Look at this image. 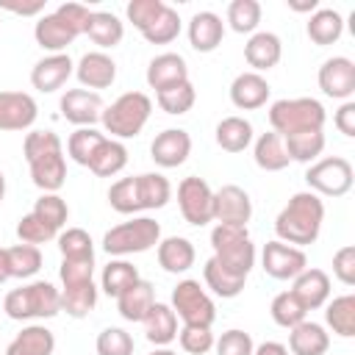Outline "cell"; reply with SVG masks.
<instances>
[{
	"label": "cell",
	"mask_w": 355,
	"mask_h": 355,
	"mask_svg": "<svg viewBox=\"0 0 355 355\" xmlns=\"http://www.w3.org/2000/svg\"><path fill=\"white\" fill-rule=\"evenodd\" d=\"M25 161L31 166L33 186L44 194H58V189L67 180V161L61 139L53 130H31L22 141Z\"/></svg>",
	"instance_id": "obj_1"
},
{
	"label": "cell",
	"mask_w": 355,
	"mask_h": 355,
	"mask_svg": "<svg viewBox=\"0 0 355 355\" xmlns=\"http://www.w3.org/2000/svg\"><path fill=\"white\" fill-rule=\"evenodd\" d=\"M322 222H324L322 197L313 191H297L277 214L275 233H277V241H286V244L302 250L305 244H313L319 239Z\"/></svg>",
	"instance_id": "obj_2"
},
{
	"label": "cell",
	"mask_w": 355,
	"mask_h": 355,
	"mask_svg": "<svg viewBox=\"0 0 355 355\" xmlns=\"http://www.w3.org/2000/svg\"><path fill=\"white\" fill-rule=\"evenodd\" d=\"M3 311L14 322L28 319H53L61 313V288L47 280H33L19 288H11L3 300Z\"/></svg>",
	"instance_id": "obj_3"
},
{
	"label": "cell",
	"mask_w": 355,
	"mask_h": 355,
	"mask_svg": "<svg viewBox=\"0 0 355 355\" xmlns=\"http://www.w3.org/2000/svg\"><path fill=\"white\" fill-rule=\"evenodd\" d=\"M150 114H153V100L144 92H125L111 105L103 108L100 122H103L105 133H111V139L122 141V139L139 136L144 130Z\"/></svg>",
	"instance_id": "obj_4"
},
{
	"label": "cell",
	"mask_w": 355,
	"mask_h": 355,
	"mask_svg": "<svg viewBox=\"0 0 355 355\" xmlns=\"http://www.w3.org/2000/svg\"><path fill=\"white\" fill-rule=\"evenodd\" d=\"M324 105L313 97H286L269 105V125L277 136H291L300 130H324Z\"/></svg>",
	"instance_id": "obj_5"
},
{
	"label": "cell",
	"mask_w": 355,
	"mask_h": 355,
	"mask_svg": "<svg viewBox=\"0 0 355 355\" xmlns=\"http://www.w3.org/2000/svg\"><path fill=\"white\" fill-rule=\"evenodd\" d=\"M211 247H214V261L233 275L247 277L250 269L255 266V244L247 227L241 225H216L211 230Z\"/></svg>",
	"instance_id": "obj_6"
},
{
	"label": "cell",
	"mask_w": 355,
	"mask_h": 355,
	"mask_svg": "<svg viewBox=\"0 0 355 355\" xmlns=\"http://www.w3.org/2000/svg\"><path fill=\"white\" fill-rule=\"evenodd\" d=\"M158 241H161V225L150 216H133L130 222H122L103 236V250L111 258H125V255L147 252Z\"/></svg>",
	"instance_id": "obj_7"
},
{
	"label": "cell",
	"mask_w": 355,
	"mask_h": 355,
	"mask_svg": "<svg viewBox=\"0 0 355 355\" xmlns=\"http://www.w3.org/2000/svg\"><path fill=\"white\" fill-rule=\"evenodd\" d=\"M169 308L183 324H197V327H211L216 319V305L208 297V291L200 286V280H180L172 288V302Z\"/></svg>",
	"instance_id": "obj_8"
},
{
	"label": "cell",
	"mask_w": 355,
	"mask_h": 355,
	"mask_svg": "<svg viewBox=\"0 0 355 355\" xmlns=\"http://www.w3.org/2000/svg\"><path fill=\"white\" fill-rule=\"evenodd\" d=\"M352 164L341 155H330V158H319L313 164H308L305 172V183L308 191L319 194V197H344L352 189Z\"/></svg>",
	"instance_id": "obj_9"
},
{
	"label": "cell",
	"mask_w": 355,
	"mask_h": 355,
	"mask_svg": "<svg viewBox=\"0 0 355 355\" xmlns=\"http://www.w3.org/2000/svg\"><path fill=\"white\" fill-rule=\"evenodd\" d=\"M178 208L183 219L194 227L214 222V189L197 175L183 178L178 183Z\"/></svg>",
	"instance_id": "obj_10"
},
{
	"label": "cell",
	"mask_w": 355,
	"mask_h": 355,
	"mask_svg": "<svg viewBox=\"0 0 355 355\" xmlns=\"http://www.w3.org/2000/svg\"><path fill=\"white\" fill-rule=\"evenodd\" d=\"M261 263H263V272L275 280H294L305 266H308V258L300 247H291L286 241H266L263 244V252H261Z\"/></svg>",
	"instance_id": "obj_11"
},
{
	"label": "cell",
	"mask_w": 355,
	"mask_h": 355,
	"mask_svg": "<svg viewBox=\"0 0 355 355\" xmlns=\"http://www.w3.org/2000/svg\"><path fill=\"white\" fill-rule=\"evenodd\" d=\"M319 89L333 100H349L355 94V61L347 55H333L319 67Z\"/></svg>",
	"instance_id": "obj_12"
},
{
	"label": "cell",
	"mask_w": 355,
	"mask_h": 355,
	"mask_svg": "<svg viewBox=\"0 0 355 355\" xmlns=\"http://www.w3.org/2000/svg\"><path fill=\"white\" fill-rule=\"evenodd\" d=\"M61 116L78 128H94V122H100L103 116V97L97 92L89 89H67L61 94Z\"/></svg>",
	"instance_id": "obj_13"
},
{
	"label": "cell",
	"mask_w": 355,
	"mask_h": 355,
	"mask_svg": "<svg viewBox=\"0 0 355 355\" xmlns=\"http://www.w3.org/2000/svg\"><path fill=\"white\" fill-rule=\"evenodd\" d=\"M252 216V200L241 186H222L214 191V222L216 225H241L247 227Z\"/></svg>",
	"instance_id": "obj_14"
},
{
	"label": "cell",
	"mask_w": 355,
	"mask_h": 355,
	"mask_svg": "<svg viewBox=\"0 0 355 355\" xmlns=\"http://www.w3.org/2000/svg\"><path fill=\"white\" fill-rule=\"evenodd\" d=\"M191 153V136L183 128H166L161 130L153 144H150V158L161 166V169H175L180 166Z\"/></svg>",
	"instance_id": "obj_15"
},
{
	"label": "cell",
	"mask_w": 355,
	"mask_h": 355,
	"mask_svg": "<svg viewBox=\"0 0 355 355\" xmlns=\"http://www.w3.org/2000/svg\"><path fill=\"white\" fill-rule=\"evenodd\" d=\"M39 116V105L28 92H0V130H28Z\"/></svg>",
	"instance_id": "obj_16"
},
{
	"label": "cell",
	"mask_w": 355,
	"mask_h": 355,
	"mask_svg": "<svg viewBox=\"0 0 355 355\" xmlns=\"http://www.w3.org/2000/svg\"><path fill=\"white\" fill-rule=\"evenodd\" d=\"M75 75H78L83 89L100 94V89H108L116 80V64H114V58L108 53L92 50V53L80 55V61L75 64Z\"/></svg>",
	"instance_id": "obj_17"
},
{
	"label": "cell",
	"mask_w": 355,
	"mask_h": 355,
	"mask_svg": "<svg viewBox=\"0 0 355 355\" xmlns=\"http://www.w3.org/2000/svg\"><path fill=\"white\" fill-rule=\"evenodd\" d=\"M72 72H75V64H72V58L67 53H50V55L39 58L33 64L31 83H33V89L50 94V92H58L69 80Z\"/></svg>",
	"instance_id": "obj_18"
},
{
	"label": "cell",
	"mask_w": 355,
	"mask_h": 355,
	"mask_svg": "<svg viewBox=\"0 0 355 355\" xmlns=\"http://www.w3.org/2000/svg\"><path fill=\"white\" fill-rule=\"evenodd\" d=\"M288 291L302 302L305 311H316V308H322V305L327 302V297H330V277H327L324 269L305 266V269L294 277V283H291Z\"/></svg>",
	"instance_id": "obj_19"
},
{
	"label": "cell",
	"mask_w": 355,
	"mask_h": 355,
	"mask_svg": "<svg viewBox=\"0 0 355 355\" xmlns=\"http://www.w3.org/2000/svg\"><path fill=\"white\" fill-rule=\"evenodd\" d=\"M280 58H283V44H280V36L272 31H255L244 44V61L258 75L277 67Z\"/></svg>",
	"instance_id": "obj_20"
},
{
	"label": "cell",
	"mask_w": 355,
	"mask_h": 355,
	"mask_svg": "<svg viewBox=\"0 0 355 355\" xmlns=\"http://www.w3.org/2000/svg\"><path fill=\"white\" fill-rule=\"evenodd\" d=\"M78 36H80V33H78L69 22H64L55 11L39 17L36 25H33V39H36V44H39L42 50H50V53H64Z\"/></svg>",
	"instance_id": "obj_21"
},
{
	"label": "cell",
	"mask_w": 355,
	"mask_h": 355,
	"mask_svg": "<svg viewBox=\"0 0 355 355\" xmlns=\"http://www.w3.org/2000/svg\"><path fill=\"white\" fill-rule=\"evenodd\" d=\"M269 92L272 89H269L266 78L250 69V72H241V75L233 78V83H230V103L236 108H241V111H255V108L266 105Z\"/></svg>",
	"instance_id": "obj_22"
},
{
	"label": "cell",
	"mask_w": 355,
	"mask_h": 355,
	"mask_svg": "<svg viewBox=\"0 0 355 355\" xmlns=\"http://www.w3.org/2000/svg\"><path fill=\"white\" fill-rule=\"evenodd\" d=\"M225 36V22L214 11H197L189 19V44L197 53H214L222 44Z\"/></svg>",
	"instance_id": "obj_23"
},
{
	"label": "cell",
	"mask_w": 355,
	"mask_h": 355,
	"mask_svg": "<svg viewBox=\"0 0 355 355\" xmlns=\"http://www.w3.org/2000/svg\"><path fill=\"white\" fill-rule=\"evenodd\" d=\"M144 78H147V86L155 89V92L169 89L175 83H183V80H189L186 58L178 55V53H161L147 64V75Z\"/></svg>",
	"instance_id": "obj_24"
},
{
	"label": "cell",
	"mask_w": 355,
	"mask_h": 355,
	"mask_svg": "<svg viewBox=\"0 0 355 355\" xmlns=\"http://www.w3.org/2000/svg\"><path fill=\"white\" fill-rule=\"evenodd\" d=\"M330 349V333L319 322H300L288 330V352L291 355H324Z\"/></svg>",
	"instance_id": "obj_25"
},
{
	"label": "cell",
	"mask_w": 355,
	"mask_h": 355,
	"mask_svg": "<svg viewBox=\"0 0 355 355\" xmlns=\"http://www.w3.org/2000/svg\"><path fill=\"white\" fill-rule=\"evenodd\" d=\"M155 255H158V266H161L164 272H169V275H183V272H189V269L194 266V258H197L194 244H191L189 239H183V236H169V239L158 241Z\"/></svg>",
	"instance_id": "obj_26"
},
{
	"label": "cell",
	"mask_w": 355,
	"mask_h": 355,
	"mask_svg": "<svg viewBox=\"0 0 355 355\" xmlns=\"http://www.w3.org/2000/svg\"><path fill=\"white\" fill-rule=\"evenodd\" d=\"M141 324H144L147 341L155 347H166L178 338V316L166 302H153V308L147 311Z\"/></svg>",
	"instance_id": "obj_27"
},
{
	"label": "cell",
	"mask_w": 355,
	"mask_h": 355,
	"mask_svg": "<svg viewBox=\"0 0 355 355\" xmlns=\"http://www.w3.org/2000/svg\"><path fill=\"white\" fill-rule=\"evenodd\" d=\"M155 302V291H153V283L150 280H136L130 288H125L119 297H116V311L125 322H141L147 316V311L153 308Z\"/></svg>",
	"instance_id": "obj_28"
},
{
	"label": "cell",
	"mask_w": 355,
	"mask_h": 355,
	"mask_svg": "<svg viewBox=\"0 0 355 355\" xmlns=\"http://www.w3.org/2000/svg\"><path fill=\"white\" fill-rule=\"evenodd\" d=\"M53 349H55L53 330H47L44 324H28L11 338L6 355H53Z\"/></svg>",
	"instance_id": "obj_29"
},
{
	"label": "cell",
	"mask_w": 355,
	"mask_h": 355,
	"mask_svg": "<svg viewBox=\"0 0 355 355\" xmlns=\"http://www.w3.org/2000/svg\"><path fill=\"white\" fill-rule=\"evenodd\" d=\"M86 36L105 53V50H111V47H116V44L122 42L125 25H122V19H119L116 14H111V11H92L89 22H86Z\"/></svg>",
	"instance_id": "obj_30"
},
{
	"label": "cell",
	"mask_w": 355,
	"mask_h": 355,
	"mask_svg": "<svg viewBox=\"0 0 355 355\" xmlns=\"http://www.w3.org/2000/svg\"><path fill=\"white\" fill-rule=\"evenodd\" d=\"M305 31H308V39L313 44L327 47V44H333V42L341 39V33H344V17L336 8H316L308 17Z\"/></svg>",
	"instance_id": "obj_31"
},
{
	"label": "cell",
	"mask_w": 355,
	"mask_h": 355,
	"mask_svg": "<svg viewBox=\"0 0 355 355\" xmlns=\"http://www.w3.org/2000/svg\"><path fill=\"white\" fill-rule=\"evenodd\" d=\"M136 191H139L141 211H158L172 200V183L161 172L136 175Z\"/></svg>",
	"instance_id": "obj_32"
},
{
	"label": "cell",
	"mask_w": 355,
	"mask_h": 355,
	"mask_svg": "<svg viewBox=\"0 0 355 355\" xmlns=\"http://www.w3.org/2000/svg\"><path fill=\"white\" fill-rule=\"evenodd\" d=\"M252 158H255L258 169H263V172H280V169H286L291 164L288 153H286V144H283V139L275 130L272 133H261L255 139Z\"/></svg>",
	"instance_id": "obj_33"
},
{
	"label": "cell",
	"mask_w": 355,
	"mask_h": 355,
	"mask_svg": "<svg viewBox=\"0 0 355 355\" xmlns=\"http://www.w3.org/2000/svg\"><path fill=\"white\" fill-rule=\"evenodd\" d=\"M214 136L225 153H244L252 144V125L244 116H225L216 125Z\"/></svg>",
	"instance_id": "obj_34"
},
{
	"label": "cell",
	"mask_w": 355,
	"mask_h": 355,
	"mask_svg": "<svg viewBox=\"0 0 355 355\" xmlns=\"http://www.w3.org/2000/svg\"><path fill=\"white\" fill-rule=\"evenodd\" d=\"M288 153V161L297 164H313L319 161L322 150H324V133L322 130H300L291 136H280Z\"/></svg>",
	"instance_id": "obj_35"
},
{
	"label": "cell",
	"mask_w": 355,
	"mask_h": 355,
	"mask_svg": "<svg viewBox=\"0 0 355 355\" xmlns=\"http://www.w3.org/2000/svg\"><path fill=\"white\" fill-rule=\"evenodd\" d=\"M125 164H128V147L116 139H103V144L94 150V155L89 161V169L97 178H111V175L122 172Z\"/></svg>",
	"instance_id": "obj_36"
},
{
	"label": "cell",
	"mask_w": 355,
	"mask_h": 355,
	"mask_svg": "<svg viewBox=\"0 0 355 355\" xmlns=\"http://www.w3.org/2000/svg\"><path fill=\"white\" fill-rule=\"evenodd\" d=\"M202 280H205V286H208L216 297H222V300H233V297H239V294L244 291V283H247V277L227 272V269L219 266L214 258L205 261V266H202Z\"/></svg>",
	"instance_id": "obj_37"
},
{
	"label": "cell",
	"mask_w": 355,
	"mask_h": 355,
	"mask_svg": "<svg viewBox=\"0 0 355 355\" xmlns=\"http://www.w3.org/2000/svg\"><path fill=\"white\" fill-rule=\"evenodd\" d=\"M94 305H97V286H94V280L61 288V311H67V316L83 319V316H89L94 311Z\"/></svg>",
	"instance_id": "obj_38"
},
{
	"label": "cell",
	"mask_w": 355,
	"mask_h": 355,
	"mask_svg": "<svg viewBox=\"0 0 355 355\" xmlns=\"http://www.w3.org/2000/svg\"><path fill=\"white\" fill-rule=\"evenodd\" d=\"M139 280V269L130 263V261H125V258H111L108 261V266L103 269V275H100V288L108 294V297H119L125 288H130L133 283Z\"/></svg>",
	"instance_id": "obj_39"
},
{
	"label": "cell",
	"mask_w": 355,
	"mask_h": 355,
	"mask_svg": "<svg viewBox=\"0 0 355 355\" xmlns=\"http://www.w3.org/2000/svg\"><path fill=\"white\" fill-rule=\"evenodd\" d=\"M324 322L336 336L352 338L355 336V294H341L333 302H327Z\"/></svg>",
	"instance_id": "obj_40"
},
{
	"label": "cell",
	"mask_w": 355,
	"mask_h": 355,
	"mask_svg": "<svg viewBox=\"0 0 355 355\" xmlns=\"http://www.w3.org/2000/svg\"><path fill=\"white\" fill-rule=\"evenodd\" d=\"M194 100H197V92H194L191 80H183V83H175V86H169V89L155 92L158 108L166 111V114H172V116H180V114L191 111Z\"/></svg>",
	"instance_id": "obj_41"
},
{
	"label": "cell",
	"mask_w": 355,
	"mask_h": 355,
	"mask_svg": "<svg viewBox=\"0 0 355 355\" xmlns=\"http://www.w3.org/2000/svg\"><path fill=\"white\" fill-rule=\"evenodd\" d=\"M103 139H105V136H103L97 128H78V130H72L69 139H67V155H69L75 164L89 166V161H92L94 150L103 144Z\"/></svg>",
	"instance_id": "obj_42"
},
{
	"label": "cell",
	"mask_w": 355,
	"mask_h": 355,
	"mask_svg": "<svg viewBox=\"0 0 355 355\" xmlns=\"http://www.w3.org/2000/svg\"><path fill=\"white\" fill-rule=\"evenodd\" d=\"M269 313H272L275 324H280V327H286V330L297 327V324L305 322V316H308V311L302 308V302H300L291 291L275 294V300H272V305H269Z\"/></svg>",
	"instance_id": "obj_43"
},
{
	"label": "cell",
	"mask_w": 355,
	"mask_h": 355,
	"mask_svg": "<svg viewBox=\"0 0 355 355\" xmlns=\"http://www.w3.org/2000/svg\"><path fill=\"white\" fill-rule=\"evenodd\" d=\"M178 33H180V17L172 6H164V11L141 31V36L150 44H169V42L178 39Z\"/></svg>",
	"instance_id": "obj_44"
},
{
	"label": "cell",
	"mask_w": 355,
	"mask_h": 355,
	"mask_svg": "<svg viewBox=\"0 0 355 355\" xmlns=\"http://www.w3.org/2000/svg\"><path fill=\"white\" fill-rule=\"evenodd\" d=\"M55 239H58L61 258H78V261L94 258V241H92V236L83 227H67Z\"/></svg>",
	"instance_id": "obj_45"
},
{
	"label": "cell",
	"mask_w": 355,
	"mask_h": 355,
	"mask_svg": "<svg viewBox=\"0 0 355 355\" xmlns=\"http://www.w3.org/2000/svg\"><path fill=\"white\" fill-rule=\"evenodd\" d=\"M8 263H11V277L28 280L42 269V250L33 244H14L8 247Z\"/></svg>",
	"instance_id": "obj_46"
},
{
	"label": "cell",
	"mask_w": 355,
	"mask_h": 355,
	"mask_svg": "<svg viewBox=\"0 0 355 355\" xmlns=\"http://www.w3.org/2000/svg\"><path fill=\"white\" fill-rule=\"evenodd\" d=\"M261 22V3L258 0H233L227 6V25L236 33H255Z\"/></svg>",
	"instance_id": "obj_47"
},
{
	"label": "cell",
	"mask_w": 355,
	"mask_h": 355,
	"mask_svg": "<svg viewBox=\"0 0 355 355\" xmlns=\"http://www.w3.org/2000/svg\"><path fill=\"white\" fill-rule=\"evenodd\" d=\"M33 214H36L44 225H50L55 233H61V227H64L67 219H69V205H67V200L58 197V194H42V197L36 200V205H33Z\"/></svg>",
	"instance_id": "obj_48"
},
{
	"label": "cell",
	"mask_w": 355,
	"mask_h": 355,
	"mask_svg": "<svg viewBox=\"0 0 355 355\" xmlns=\"http://www.w3.org/2000/svg\"><path fill=\"white\" fill-rule=\"evenodd\" d=\"M108 205L116 214H139V191H136V178H119L108 189Z\"/></svg>",
	"instance_id": "obj_49"
},
{
	"label": "cell",
	"mask_w": 355,
	"mask_h": 355,
	"mask_svg": "<svg viewBox=\"0 0 355 355\" xmlns=\"http://www.w3.org/2000/svg\"><path fill=\"white\" fill-rule=\"evenodd\" d=\"M55 236H58V233H55L50 225H44L33 211L25 214V216L17 222V239H19V244H33V247H39V244L53 241Z\"/></svg>",
	"instance_id": "obj_50"
},
{
	"label": "cell",
	"mask_w": 355,
	"mask_h": 355,
	"mask_svg": "<svg viewBox=\"0 0 355 355\" xmlns=\"http://www.w3.org/2000/svg\"><path fill=\"white\" fill-rule=\"evenodd\" d=\"M97 355H133V336L122 327H105L94 341Z\"/></svg>",
	"instance_id": "obj_51"
},
{
	"label": "cell",
	"mask_w": 355,
	"mask_h": 355,
	"mask_svg": "<svg viewBox=\"0 0 355 355\" xmlns=\"http://www.w3.org/2000/svg\"><path fill=\"white\" fill-rule=\"evenodd\" d=\"M178 341H180V349L189 352V355H205L208 349H214V333L211 327H197V324H183L178 330Z\"/></svg>",
	"instance_id": "obj_52"
},
{
	"label": "cell",
	"mask_w": 355,
	"mask_h": 355,
	"mask_svg": "<svg viewBox=\"0 0 355 355\" xmlns=\"http://www.w3.org/2000/svg\"><path fill=\"white\" fill-rule=\"evenodd\" d=\"M214 349L216 355H252L255 344H252V336L233 327V330H225L216 341H214Z\"/></svg>",
	"instance_id": "obj_53"
},
{
	"label": "cell",
	"mask_w": 355,
	"mask_h": 355,
	"mask_svg": "<svg viewBox=\"0 0 355 355\" xmlns=\"http://www.w3.org/2000/svg\"><path fill=\"white\" fill-rule=\"evenodd\" d=\"M58 277H61V286H78V283H89V280H94V258H86V261H78V258H61Z\"/></svg>",
	"instance_id": "obj_54"
},
{
	"label": "cell",
	"mask_w": 355,
	"mask_h": 355,
	"mask_svg": "<svg viewBox=\"0 0 355 355\" xmlns=\"http://www.w3.org/2000/svg\"><path fill=\"white\" fill-rule=\"evenodd\" d=\"M164 0H130L128 3V8H125V14H128V19L133 22V28L141 33L161 11H164Z\"/></svg>",
	"instance_id": "obj_55"
},
{
	"label": "cell",
	"mask_w": 355,
	"mask_h": 355,
	"mask_svg": "<svg viewBox=\"0 0 355 355\" xmlns=\"http://www.w3.org/2000/svg\"><path fill=\"white\" fill-rule=\"evenodd\" d=\"M333 275L344 286H355V247L347 244L333 255Z\"/></svg>",
	"instance_id": "obj_56"
},
{
	"label": "cell",
	"mask_w": 355,
	"mask_h": 355,
	"mask_svg": "<svg viewBox=\"0 0 355 355\" xmlns=\"http://www.w3.org/2000/svg\"><path fill=\"white\" fill-rule=\"evenodd\" d=\"M55 14H58L64 22H69L78 33H86V22H89L92 11H89L83 3H61V6L55 8Z\"/></svg>",
	"instance_id": "obj_57"
},
{
	"label": "cell",
	"mask_w": 355,
	"mask_h": 355,
	"mask_svg": "<svg viewBox=\"0 0 355 355\" xmlns=\"http://www.w3.org/2000/svg\"><path fill=\"white\" fill-rule=\"evenodd\" d=\"M333 125L338 128V133H344V136H355V103L352 100H347V103H341V108L336 111V116H333Z\"/></svg>",
	"instance_id": "obj_58"
},
{
	"label": "cell",
	"mask_w": 355,
	"mask_h": 355,
	"mask_svg": "<svg viewBox=\"0 0 355 355\" xmlns=\"http://www.w3.org/2000/svg\"><path fill=\"white\" fill-rule=\"evenodd\" d=\"M0 8L14 11V14H22V17H36V14H42L44 0H33V3H14V0H3V3H0Z\"/></svg>",
	"instance_id": "obj_59"
},
{
	"label": "cell",
	"mask_w": 355,
	"mask_h": 355,
	"mask_svg": "<svg viewBox=\"0 0 355 355\" xmlns=\"http://www.w3.org/2000/svg\"><path fill=\"white\" fill-rule=\"evenodd\" d=\"M252 355H291V352H288V347L280 344V341H263V344H258V347L252 349Z\"/></svg>",
	"instance_id": "obj_60"
},
{
	"label": "cell",
	"mask_w": 355,
	"mask_h": 355,
	"mask_svg": "<svg viewBox=\"0 0 355 355\" xmlns=\"http://www.w3.org/2000/svg\"><path fill=\"white\" fill-rule=\"evenodd\" d=\"M11 280V263H8V247H0V286Z\"/></svg>",
	"instance_id": "obj_61"
},
{
	"label": "cell",
	"mask_w": 355,
	"mask_h": 355,
	"mask_svg": "<svg viewBox=\"0 0 355 355\" xmlns=\"http://www.w3.org/2000/svg\"><path fill=\"white\" fill-rule=\"evenodd\" d=\"M288 8H291V11H300V14H302V11H311V14H313V11L319 8V3H316V0H288Z\"/></svg>",
	"instance_id": "obj_62"
},
{
	"label": "cell",
	"mask_w": 355,
	"mask_h": 355,
	"mask_svg": "<svg viewBox=\"0 0 355 355\" xmlns=\"http://www.w3.org/2000/svg\"><path fill=\"white\" fill-rule=\"evenodd\" d=\"M150 355H178V352H172L169 347H155V349H153Z\"/></svg>",
	"instance_id": "obj_63"
},
{
	"label": "cell",
	"mask_w": 355,
	"mask_h": 355,
	"mask_svg": "<svg viewBox=\"0 0 355 355\" xmlns=\"http://www.w3.org/2000/svg\"><path fill=\"white\" fill-rule=\"evenodd\" d=\"M3 197H6V175L0 172V202H3Z\"/></svg>",
	"instance_id": "obj_64"
}]
</instances>
